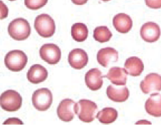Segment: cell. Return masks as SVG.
Wrapping results in <instances>:
<instances>
[{
	"label": "cell",
	"instance_id": "obj_27",
	"mask_svg": "<svg viewBox=\"0 0 161 131\" xmlns=\"http://www.w3.org/2000/svg\"><path fill=\"white\" fill-rule=\"evenodd\" d=\"M72 2L76 5H84L88 2V0H71Z\"/></svg>",
	"mask_w": 161,
	"mask_h": 131
},
{
	"label": "cell",
	"instance_id": "obj_16",
	"mask_svg": "<svg viewBox=\"0 0 161 131\" xmlns=\"http://www.w3.org/2000/svg\"><path fill=\"white\" fill-rule=\"evenodd\" d=\"M106 94L109 99L116 103H123L128 100L129 97V90L125 85L123 88H116L114 85H110L107 88Z\"/></svg>",
	"mask_w": 161,
	"mask_h": 131
},
{
	"label": "cell",
	"instance_id": "obj_15",
	"mask_svg": "<svg viewBox=\"0 0 161 131\" xmlns=\"http://www.w3.org/2000/svg\"><path fill=\"white\" fill-rule=\"evenodd\" d=\"M113 25L117 31L122 34L129 32L133 27V21L130 16L124 13H120L113 19Z\"/></svg>",
	"mask_w": 161,
	"mask_h": 131
},
{
	"label": "cell",
	"instance_id": "obj_7",
	"mask_svg": "<svg viewBox=\"0 0 161 131\" xmlns=\"http://www.w3.org/2000/svg\"><path fill=\"white\" fill-rule=\"evenodd\" d=\"M40 57L49 64H56L59 62L61 52L59 47L53 44L43 45L39 50Z\"/></svg>",
	"mask_w": 161,
	"mask_h": 131
},
{
	"label": "cell",
	"instance_id": "obj_4",
	"mask_svg": "<svg viewBox=\"0 0 161 131\" xmlns=\"http://www.w3.org/2000/svg\"><path fill=\"white\" fill-rule=\"evenodd\" d=\"M34 28L40 36L44 38H49L55 33V22L49 15L42 14L36 17L34 20Z\"/></svg>",
	"mask_w": 161,
	"mask_h": 131
},
{
	"label": "cell",
	"instance_id": "obj_21",
	"mask_svg": "<svg viewBox=\"0 0 161 131\" xmlns=\"http://www.w3.org/2000/svg\"><path fill=\"white\" fill-rule=\"evenodd\" d=\"M71 36L78 42L84 41L88 36V29L83 23H76L71 26Z\"/></svg>",
	"mask_w": 161,
	"mask_h": 131
},
{
	"label": "cell",
	"instance_id": "obj_11",
	"mask_svg": "<svg viewBox=\"0 0 161 131\" xmlns=\"http://www.w3.org/2000/svg\"><path fill=\"white\" fill-rule=\"evenodd\" d=\"M160 34L159 25L152 21L144 24L141 29V38L146 42L153 43L158 41Z\"/></svg>",
	"mask_w": 161,
	"mask_h": 131
},
{
	"label": "cell",
	"instance_id": "obj_25",
	"mask_svg": "<svg viewBox=\"0 0 161 131\" xmlns=\"http://www.w3.org/2000/svg\"><path fill=\"white\" fill-rule=\"evenodd\" d=\"M0 4H1V19H3L8 15V9L3 2H0Z\"/></svg>",
	"mask_w": 161,
	"mask_h": 131
},
{
	"label": "cell",
	"instance_id": "obj_5",
	"mask_svg": "<svg viewBox=\"0 0 161 131\" xmlns=\"http://www.w3.org/2000/svg\"><path fill=\"white\" fill-rule=\"evenodd\" d=\"M1 107L8 112H14L19 109L22 105V98L17 91L8 90L1 95Z\"/></svg>",
	"mask_w": 161,
	"mask_h": 131
},
{
	"label": "cell",
	"instance_id": "obj_28",
	"mask_svg": "<svg viewBox=\"0 0 161 131\" xmlns=\"http://www.w3.org/2000/svg\"><path fill=\"white\" fill-rule=\"evenodd\" d=\"M102 1H103V2H108V1H110V0H102Z\"/></svg>",
	"mask_w": 161,
	"mask_h": 131
},
{
	"label": "cell",
	"instance_id": "obj_23",
	"mask_svg": "<svg viewBox=\"0 0 161 131\" xmlns=\"http://www.w3.org/2000/svg\"><path fill=\"white\" fill-rule=\"evenodd\" d=\"M48 0H25V6L29 9L37 10L47 4Z\"/></svg>",
	"mask_w": 161,
	"mask_h": 131
},
{
	"label": "cell",
	"instance_id": "obj_2",
	"mask_svg": "<svg viewBox=\"0 0 161 131\" xmlns=\"http://www.w3.org/2000/svg\"><path fill=\"white\" fill-rule=\"evenodd\" d=\"M98 106L90 100L82 99L76 103V114L80 121L84 123L93 121L97 116Z\"/></svg>",
	"mask_w": 161,
	"mask_h": 131
},
{
	"label": "cell",
	"instance_id": "obj_14",
	"mask_svg": "<svg viewBox=\"0 0 161 131\" xmlns=\"http://www.w3.org/2000/svg\"><path fill=\"white\" fill-rule=\"evenodd\" d=\"M29 82L34 84H38L44 82L47 79L48 72L44 66L40 64H34L29 69L26 74Z\"/></svg>",
	"mask_w": 161,
	"mask_h": 131
},
{
	"label": "cell",
	"instance_id": "obj_9",
	"mask_svg": "<svg viewBox=\"0 0 161 131\" xmlns=\"http://www.w3.org/2000/svg\"><path fill=\"white\" fill-rule=\"evenodd\" d=\"M140 87L145 94L155 93L161 90V76L159 74L152 73L145 77L141 82Z\"/></svg>",
	"mask_w": 161,
	"mask_h": 131
},
{
	"label": "cell",
	"instance_id": "obj_22",
	"mask_svg": "<svg viewBox=\"0 0 161 131\" xmlns=\"http://www.w3.org/2000/svg\"><path fill=\"white\" fill-rule=\"evenodd\" d=\"M113 34L107 26H98L93 31V38L100 43L108 41Z\"/></svg>",
	"mask_w": 161,
	"mask_h": 131
},
{
	"label": "cell",
	"instance_id": "obj_1",
	"mask_svg": "<svg viewBox=\"0 0 161 131\" xmlns=\"http://www.w3.org/2000/svg\"><path fill=\"white\" fill-rule=\"evenodd\" d=\"M8 32L13 39L23 41L30 36L31 29L27 21L25 19L18 18L11 21L8 26Z\"/></svg>",
	"mask_w": 161,
	"mask_h": 131
},
{
	"label": "cell",
	"instance_id": "obj_17",
	"mask_svg": "<svg viewBox=\"0 0 161 131\" xmlns=\"http://www.w3.org/2000/svg\"><path fill=\"white\" fill-rule=\"evenodd\" d=\"M145 108L147 113L154 117H161V95L153 93L147 98Z\"/></svg>",
	"mask_w": 161,
	"mask_h": 131
},
{
	"label": "cell",
	"instance_id": "obj_29",
	"mask_svg": "<svg viewBox=\"0 0 161 131\" xmlns=\"http://www.w3.org/2000/svg\"><path fill=\"white\" fill-rule=\"evenodd\" d=\"M9 1H15V0H9Z\"/></svg>",
	"mask_w": 161,
	"mask_h": 131
},
{
	"label": "cell",
	"instance_id": "obj_19",
	"mask_svg": "<svg viewBox=\"0 0 161 131\" xmlns=\"http://www.w3.org/2000/svg\"><path fill=\"white\" fill-rule=\"evenodd\" d=\"M124 68L127 74L132 76H138L144 70V64L138 57H133L125 61Z\"/></svg>",
	"mask_w": 161,
	"mask_h": 131
},
{
	"label": "cell",
	"instance_id": "obj_24",
	"mask_svg": "<svg viewBox=\"0 0 161 131\" xmlns=\"http://www.w3.org/2000/svg\"><path fill=\"white\" fill-rule=\"evenodd\" d=\"M146 5L152 9L161 8V0H145Z\"/></svg>",
	"mask_w": 161,
	"mask_h": 131
},
{
	"label": "cell",
	"instance_id": "obj_8",
	"mask_svg": "<svg viewBox=\"0 0 161 131\" xmlns=\"http://www.w3.org/2000/svg\"><path fill=\"white\" fill-rule=\"evenodd\" d=\"M76 103L69 98L61 101L57 108L58 118L64 122L71 121L76 114Z\"/></svg>",
	"mask_w": 161,
	"mask_h": 131
},
{
	"label": "cell",
	"instance_id": "obj_6",
	"mask_svg": "<svg viewBox=\"0 0 161 131\" xmlns=\"http://www.w3.org/2000/svg\"><path fill=\"white\" fill-rule=\"evenodd\" d=\"M53 102V96L49 89L42 88L34 91L32 95V103L34 108L39 111L49 109Z\"/></svg>",
	"mask_w": 161,
	"mask_h": 131
},
{
	"label": "cell",
	"instance_id": "obj_3",
	"mask_svg": "<svg viewBox=\"0 0 161 131\" xmlns=\"http://www.w3.org/2000/svg\"><path fill=\"white\" fill-rule=\"evenodd\" d=\"M28 58L25 52L20 50L11 51L5 56L4 63L9 70L19 72L22 71L27 63Z\"/></svg>",
	"mask_w": 161,
	"mask_h": 131
},
{
	"label": "cell",
	"instance_id": "obj_13",
	"mask_svg": "<svg viewBox=\"0 0 161 131\" xmlns=\"http://www.w3.org/2000/svg\"><path fill=\"white\" fill-rule=\"evenodd\" d=\"M85 82L87 87L91 90H97L103 85V76L98 68H92L85 76Z\"/></svg>",
	"mask_w": 161,
	"mask_h": 131
},
{
	"label": "cell",
	"instance_id": "obj_12",
	"mask_svg": "<svg viewBox=\"0 0 161 131\" xmlns=\"http://www.w3.org/2000/svg\"><path fill=\"white\" fill-rule=\"evenodd\" d=\"M119 60V52L111 47H106L98 51L97 61L103 67H108L110 63H114Z\"/></svg>",
	"mask_w": 161,
	"mask_h": 131
},
{
	"label": "cell",
	"instance_id": "obj_20",
	"mask_svg": "<svg viewBox=\"0 0 161 131\" xmlns=\"http://www.w3.org/2000/svg\"><path fill=\"white\" fill-rule=\"evenodd\" d=\"M118 111L113 108H105L97 113L96 117L103 124H110L116 121L118 117Z\"/></svg>",
	"mask_w": 161,
	"mask_h": 131
},
{
	"label": "cell",
	"instance_id": "obj_26",
	"mask_svg": "<svg viewBox=\"0 0 161 131\" xmlns=\"http://www.w3.org/2000/svg\"><path fill=\"white\" fill-rule=\"evenodd\" d=\"M17 118H9L7 121L4 123V124H23V123L21 122L19 119L17 120V121H14Z\"/></svg>",
	"mask_w": 161,
	"mask_h": 131
},
{
	"label": "cell",
	"instance_id": "obj_18",
	"mask_svg": "<svg viewBox=\"0 0 161 131\" xmlns=\"http://www.w3.org/2000/svg\"><path fill=\"white\" fill-rule=\"evenodd\" d=\"M127 74L125 68L115 66L110 68L106 76H103V78L106 77L113 84L116 85H125L127 81Z\"/></svg>",
	"mask_w": 161,
	"mask_h": 131
},
{
	"label": "cell",
	"instance_id": "obj_10",
	"mask_svg": "<svg viewBox=\"0 0 161 131\" xmlns=\"http://www.w3.org/2000/svg\"><path fill=\"white\" fill-rule=\"evenodd\" d=\"M68 61L72 68L76 70L84 68L88 62L87 53L81 49H75L69 53Z\"/></svg>",
	"mask_w": 161,
	"mask_h": 131
}]
</instances>
